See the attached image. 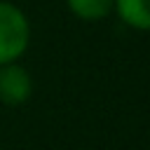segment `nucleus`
<instances>
[{"mask_svg":"<svg viewBox=\"0 0 150 150\" xmlns=\"http://www.w3.org/2000/svg\"><path fill=\"white\" fill-rule=\"evenodd\" d=\"M66 7L82 21H101L112 14L115 0H66Z\"/></svg>","mask_w":150,"mask_h":150,"instance_id":"4","label":"nucleus"},{"mask_svg":"<svg viewBox=\"0 0 150 150\" xmlns=\"http://www.w3.org/2000/svg\"><path fill=\"white\" fill-rule=\"evenodd\" d=\"M112 12L134 30H150V0H115Z\"/></svg>","mask_w":150,"mask_h":150,"instance_id":"3","label":"nucleus"},{"mask_svg":"<svg viewBox=\"0 0 150 150\" xmlns=\"http://www.w3.org/2000/svg\"><path fill=\"white\" fill-rule=\"evenodd\" d=\"M30 42V23L23 9L0 0V66L19 61Z\"/></svg>","mask_w":150,"mask_h":150,"instance_id":"1","label":"nucleus"},{"mask_svg":"<svg viewBox=\"0 0 150 150\" xmlns=\"http://www.w3.org/2000/svg\"><path fill=\"white\" fill-rule=\"evenodd\" d=\"M33 96V77L30 73L19 66V61L0 66V103L7 108H19L28 103Z\"/></svg>","mask_w":150,"mask_h":150,"instance_id":"2","label":"nucleus"}]
</instances>
